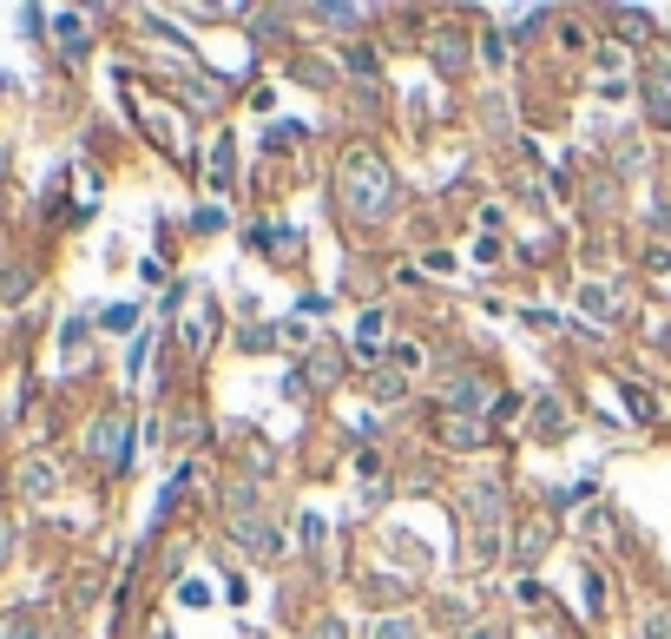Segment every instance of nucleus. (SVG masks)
<instances>
[{
    "mask_svg": "<svg viewBox=\"0 0 671 639\" xmlns=\"http://www.w3.org/2000/svg\"><path fill=\"white\" fill-rule=\"evenodd\" d=\"M343 205L356 211L362 224H375V218H389V205H395V178H389V159L382 152H369V145H356L343 159Z\"/></svg>",
    "mask_w": 671,
    "mask_h": 639,
    "instance_id": "f257e3e1",
    "label": "nucleus"
},
{
    "mask_svg": "<svg viewBox=\"0 0 671 639\" xmlns=\"http://www.w3.org/2000/svg\"><path fill=\"white\" fill-rule=\"evenodd\" d=\"M500 501H507V488H500L494 475H481V481L468 488V495H461V521L474 528V541H468V547H474V560H481V567L500 554Z\"/></svg>",
    "mask_w": 671,
    "mask_h": 639,
    "instance_id": "f03ea898",
    "label": "nucleus"
},
{
    "mask_svg": "<svg viewBox=\"0 0 671 639\" xmlns=\"http://www.w3.org/2000/svg\"><path fill=\"white\" fill-rule=\"evenodd\" d=\"M86 455H93L99 468H125V455H132V422L112 409V416H99L93 429H86Z\"/></svg>",
    "mask_w": 671,
    "mask_h": 639,
    "instance_id": "7ed1b4c3",
    "label": "nucleus"
},
{
    "mask_svg": "<svg viewBox=\"0 0 671 639\" xmlns=\"http://www.w3.org/2000/svg\"><path fill=\"white\" fill-rule=\"evenodd\" d=\"M547 547H553V521H547V514H527V521L514 528V560H520V567H533Z\"/></svg>",
    "mask_w": 671,
    "mask_h": 639,
    "instance_id": "20e7f679",
    "label": "nucleus"
},
{
    "mask_svg": "<svg viewBox=\"0 0 671 639\" xmlns=\"http://www.w3.org/2000/svg\"><path fill=\"white\" fill-rule=\"evenodd\" d=\"M441 402H448L454 416H474V409L487 402V383L474 376V369H454V376H448V389H441Z\"/></svg>",
    "mask_w": 671,
    "mask_h": 639,
    "instance_id": "39448f33",
    "label": "nucleus"
},
{
    "mask_svg": "<svg viewBox=\"0 0 671 639\" xmlns=\"http://www.w3.org/2000/svg\"><path fill=\"white\" fill-rule=\"evenodd\" d=\"M428 53H435V66H441V73H461V66H468V33L441 27L435 40H428Z\"/></svg>",
    "mask_w": 671,
    "mask_h": 639,
    "instance_id": "423d86ee",
    "label": "nucleus"
},
{
    "mask_svg": "<svg viewBox=\"0 0 671 639\" xmlns=\"http://www.w3.org/2000/svg\"><path fill=\"white\" fill-rule=\"evenodd\" d=\"M369 396L382 402V409H395V402L408 396V376H402V369H375V383H369Z\"/></svg>",
    "mask_w": 671,
    "mask_h": 639,
    "instance_id": "0eeeda50",
    "label": "nucleus"
},
{
    "mask_svg": "<svg viewBox=\"0 0 671 639\" xmlns=\"http://www.w3.org/2000/svg\"><path fill=\"white\" fill-rule=\"evenodd\" d=\"M53 481H60V475H53V462H27V468H20V495L40 501V495H53Z\"/></svg>",
    "mask_w": 671,
    "mask_h": 639,
    "instance_id": "6e6552de",
    "label": "nucleus"
},
{
    "mask_svg": "<svg viewBox=\"0 0 671 639\" xmlns=\"http://www.w3.org/2000/svg\"><path fill=\"white\" fill-rule=\"evenodd\" d=\"M579 310H586V317H599V323L619 317V304H612V290H606V284H586V290H579Z\"/></svg>",
    "mask_w": 671,
    "mask_h": 639,
    "instance_id": "1a4fd4ad",
    "label": "nucleus"
},
{
    "mask_svg": "<svg viewBox=\"0 0 671 639\" xmlns=\"http://www.w3.org/2000/svg\"><path fill=\"white\" fill-rule=\"evenodd\" d=\"M0 639H47V626H40V613H33V607H20V613H7Z\"/></svg>",
    "mask_w": 671,
    "mask_h": 639,
    "instance_id": "9d476101",
    "label": "nucleus"
},
{
    "mask_svg": "<svg viewBox=\"0 0 671 639\" xmlns=\"http://www.w3.org/2000/svg\"><path fill=\"white\" fill-rule=\"evenodd\" d=\"M211 330H218V310H211V304L185 317V343H191V350H204V343H211Z\"/></svg>",
    "mask_w": 671,
    "mask_h": 639,
    "instance_id": "9b49d317",
    "label": "nucleus"
},
{
    "mask_svg": "<svg viewBox=\"0 0 671 639\" xmlns=\"http://www.w3.org/2000/svg\"><path fill=\"white\" fill-rule=\"evenodd\" d=\"M231 172H237V152H231V139H218V152H211V185L231 192Z\"/></svg>",
    "mask_w": 671,
    "mask_h": 639,
    "instance_id": "f8f14e48",
    "label": "nucleus"
},
{
    "mask_svg": "<svg viewBox=\"0 0 671 639\" xmlns=\"http://www.w3.org/2000/svg\"><path fill=\"white\" fill-rule=\"evenodd\" d=\"M441 435H448L454 448H474V442H481V422H474V416H448V422H441Z\"/></svg>",
    "mask_w": 671,
    "mask_h": 639,
    "instance_id": "ddd939ff",
    "label": "nucleus"
},
{
    "mask_svg": "<svg viewBox=\"0 0 671 639\" xmlns=\"http://www.w3.org/2000/svg\"><path fill=\"white\" fill-rule=\"evenodd\" d=\"M665 80H671V73H658V80H645V112H652V119H671V99H665Z\"/></svg>",
    "mask_w": 671,
    "mask_h": 639,
    "instance_id": "4468645a",
    "label": "nucleus"
},
{
    "mask_svg": "<svg viewBox=\"0 0 671 639\" xmlns=\"http://www.w3.org/2000/svg\"><path fill=\"white\" fill-rule=\"evenodd\" d=\"M625 402H632V416H639V422H652V416H658L652 389H639V383H625Z\"/></svg>",
    "mask_w": 671,
    "mask_h": 639,
    "instance_id": "2eb2a0df",
    "label": "nucleus"
},
{
    "mask_svg": "<svg viewBox=\"0 0 671 639\" xmlns=\"http://www.w3.org/2000/svg\"><path fill=\"white\" fill-rule=\"evenodd\" d=\"M303 376H310V389H329V383H336V356H310Z\"/></svg>",
    "mask_w": 671,
    "mask_h": 639,
    "instance_id": "dca6fc26",
    "label": "nucleus"
},
{
    "mask_svg": "<svg viewBox=\"0 0 671 639\" xmlns=\"http://www.w3.org/2000/svg\"><path fill=\"white\" fill-rule=\"evenodd\" d=\"M560 402H540V409H533V429H540V435H553V429H560Z\"/></svg>",
    "mask_w": 671,
    "mask_h": 639,
    "instance_id": "f3484780",
    "label": "nucleus"
},
{
    "mask_svg": "<svg viewBox=\"0 0 671 639\" xmlns=\"http://www.w3.org/2000/svg\"><path fill=\"white\" fill-rule=\"evenodd\" d=\"M60 47H66V53H86V33H79V20H73V14L60 20Z\"/></svg>",
    "mask_w": 671,
    "mask_h": 639,
    "instance_id": "a211bd4d",
    "label": "nucleus"
},
{
    "mask_svg": "<svg viewBox=\"0 0 671 639\" xmlns=\"http://www.w3.org/2000/svg\"><path fill=\"white\" fill-rule=\"evenodd\" d=\"M645 639H671V613H665V607L645 613Z\"/></svg>",
    "mask_w": 671,
    "mask_h": 639,
    "instance_id": "6ab92c4d",
    "label": "nucleus"
},
{
    "mask_svg": "<svg viewBox=\"0 0 671 639\" xmlns=\"http://www.w3.org/2000/svg\"><path fill=\"white\" fill-rule=\"evenodd\" d=\"M20 290H27V271H7L0 277V304H20Z\"/></svg>",
    "mask_w": 671,
    "mask_h": 639,
    "instance_id": "aec40b11",
    "label": "nucleus"
},
{
    "mask_svg": "<svg viewBox=\"0 0 671 639\" xmlns=\"http://www.w3.org/2000/svg\"><path fill=\"white\" fill-rule=\"evenodd\" d=\"M178 600H185V607H211V587H204V580H185V587H178Z\"/></svg>",
    "mask_w": 671,
    "mask_h": 639,
    "instance_id": "412c9836",
    "label": "nucleus"
},
{
    "mask_svg": "<svg viewBox=\"0 0 671 639\" xmlns=\"http://www.w3.org/2000/svg\"><path fill=\"white\" fill-rule=\"evenodd\" d=\"M395 369H402V376L408 369H422V350H415V343H395Z\"/></svg>",
    "mask_w": 671,
    "mask_h": 639,
    "instance_id": "4be33fe9",
    "label": "nucleus"
},
{
    "mask_svg": "<svg viewBox=\"0 0 671 639\" xmlns=\"http://www.w3.org/2000/svg\"><path fill=\"white\" fill-rule=\"evenodd\" d=\"M375 639H415V626H408V620H382V626H375Z\"/></svg>",
    "mask_w": 671,
    "mask_h": 639,
    "instance_id": "5701e85b",
    "label": "nucleus"
},
{
    "mask_svg": "<svg viewBox=\"0 0 671 639\" xmlns=\"http://www.w3.org/2000/svg\"><path fill=\"white\" fill-rule=\"evenodd\" d=\"M316 20H329V27H349V20H356V7H316Z\"/></svg>",
    "mask_w": 671,
    "mask_h": 639,
    "instance_id": "b1692460",
    "label": "nucleus"
},
{
    "mask_svg": "<svg viewBox=\"0 0 671 639\" xmlns=\"http://www.w3.org/2000/svg\"><path fill=\"white\" fill-rule=\"evenodd\" d=\"M7 541H14V534H7V521H0V560H7Z\"/></svg>",
    "mask_w": 671,
    "mask_h": 639,
    "instance_id": "393cba45",
    "label": "nucleus"
},
{
    "mask_svg": "<svg viewBox=\"0 0 671 639\" xmlns=\"http://www.w3.org/2000/svg\"><path fill=\"white\" fill-rule=\"evenodd\" d=\"M468 639H500V633H487V626H481V633H468Z\"/></svg>",
    "mask_w": 671,
    "mask_h": 639,
    "instance_id": "a878e982",
    "label": "nucleus"
}]
</instances>
